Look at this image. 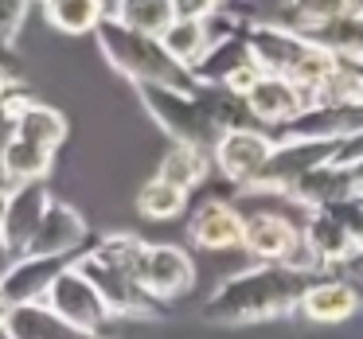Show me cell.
<instances>
[{
  "mask_svg": "<svg viewBox=\"0 0 363 339\" xmlns=\"http://www.w3.org/2000/svg\"><path fill=\"white\" fill-rule=\"evenodd\" d=\"M305 105H308V98L301 94L289 79H281V74H262V79L242 94V110L269 129L289 125Z\"/></svg>",
  "mask_w": 363,
  "mask_h": 339,
  "instance_id": "5bb4252c",
  "label": "cell"
},
{
  "mask_svg": "<svg viewBox=\"0 0 363 339\" xmlns=\"http://www.w3.org/2000/svg\"><path fill=\"white\" fill-rule=\"evenodd\" d=\"M12 133H20V137H28V141H35L40 149L55 152L59 144L67 141V117L55 110V105H43V102H35V98H32V102L16 113Z\"/></svg>",
  "mask_w": 363,
  "mask_h": 339,
  "instance_id": "7402d4cb",
  "label": "cell"
},
{
  "mask_svg": "<svg viewBox=\"0 0 363 339\" xmlns=\"http://www.w3.org/2000/svg\"><path fill=\"white\" fill-rule=\"evenodd\" d=\"M242 43L250 63L258 67L262 74H281L289 79L301 94H313L324 82V74L340 63L328 47H320L316 40L293 32V28L277 24V20H250L242 28Z\"/></svg>",
  "mask_w": 363,
  "mask_h": 339,
  "instance_id": "3957f363",
  "label": "cell"
},
{
  "mask_svg": "<svg viewBox=\"0 0 363 339\" xmlns=\"http://www.w3.org/2000/svg\"><path fill=\"white\" fill-rule=\"evenodd\" d=\"M98 51L106 55V63L118 74H125L133 86H172V90H196V74L188 67H180L157 35H141L133 28L118 24L113 16H102L94 28Z\"/></svg>",
  "mask_w": 363,
  "mask_h": 339,
  "instance_id": "277c9868",
  "label": "cell"
},
{
  "mask_svg": "<svg viewBox=\"0 0 363 339\" xmlns=\"http://www.w3.org/2000/svg\"><path fill=\"white\" fill-rule=\"evenodd\" d=\"M207 176H211V156H207V152L188 149V144H172V149L164 152V160H160L157 180L172 183L176 191L188 195V191H196Z\"/></svg>",
  "mask_w": 363,
  "mask_h": 339,
  "instance_id": "603a6c76",
  "label": "cell"
},
{
  "mask_svg": "<svg viewBox=\"0 0 363 339\" xmlns=\"http://www.w3.org/2000/svg\"><path fill=\"white\" fill-rule=\"evenodd\" d=\"M9 308H12V304H9L4 297H0V328H4V320H9Z\"/></svg>",
  "mask_w": 363,
  "mask_h": 339,
  "instance_id": "4dcf8cb0",
  "label": "cell"
},
{
  "mask_svg": "<svg viewBox=\"0 0 363 339\" xmlns=\"http://www.w3.org/2000/svg\"><path fill=\"white\" fill-rule=\"evenodd\" d=\"M359 0H285L281 12H277V24L293 28L301 35H316L320 28L336 24L344 16H359Z\"/></svg>",
  "mask_w": 363,
  "mask_h": 339,
  "instance_id": "e0dca14e",
  "label": "cell"
},
{
  "mask_svg": "<svg viewBox=\"0 0 363 339\" xmlns=\"http://www.w3.org/2000/svg\"><path fill=\"white\" fill-rule=\"evenodd\" d=\"M71 265V258H40V253H20L9 265L0 269V297L9 304H32L43 300L48 285L55 281L63 269Z\"/></svg>",
  "mask_w": 363,
  "mask_h": 339,
  "instance_id": "7c38bea8",
  "label": "cell"
},
{
  "mask_svg": "<svg viewBox=\"0 0 363 339\" xmlns=\"http://www.w3.org/2000/svg\"><path fill=\"white\" fill-rule=\"evenodd\" d=\"M43 16L59 32L82 35V32H94L98 20L106 16V0H43Z\"/></svg>",
  "mask_w": 363,
  "mask_h": 339,
  "instance_id": "d4e9b609",
  "label": "cell"
},
{
  "mask_svg": "<svg viewBox=\"0 0 363 339\" xmlns=\"http://www.w3.org/2000/svg\"><path fill=\"white\" fill-rule=\"evenodd\" d=\"M51 160H55V152L40 149L35 141H28V137H20V133H12L9 141L0 144V176L9 183L48 180Z\"/></svg>",
  "mask_w": 363,
  "mask_h": 339,
  "instance_id": "d6986e66",
  "label": "cell"
},
{
  "mask_svg": "<svg viewBox=\"0 0 363 339\" xmlns=\"http://www.w3.org/2000/svg\"><path fill=\"white\" fill-rule=\"evenodd\" d=\"M48 207H51L48 180L12 183V191H4V207H0V250L9 258H20Z\"/></svg>",
  "mask_w": 363,
  "mask_h": 339,
  "instance_id": "ba28073f",
  "label": "cell"
},
{
  "mask_svg": "<svg viewBox=\"0 0 363 339\" xmlns=\"http://www.w3.org/2000/svg\"><path fill=\"white\" fill-rule=\"evenodd\" d=\"M4 55H9V51H4V47H0V67H4Z\"/></svg>",
  "mask_w": 363,
  "mask_h": 339,
  "instance_id": "1f68e13d",
  "label": "cell"
},
{
  "mask_svg": "<svg viewBox=\"0 0 363 339\" xmlns=\"http://www.w3.org/2000/svg\"><path fill=\"white\" fill-rule=\"evenodd\" d=\"M188 238L199 250H235L242 238V214L227 199H203L188 219Z\"/></svg>",
  "mask_w": 363,
  "mask_h": 339,
  "instance_id": "9a60e30c",
  "label": "cell"
},
{
  "mask_svg": "<svg viewBox=\"0 0 363 339\" xmlns=\"http://www.w3.org/2000/svg\"><path fill=\"white\" fill-rule=\"evenodd\" d=\"M157 40H160V47H164L176 63L191 71V67L203 59L207 43H211V32H207V20L203 16H176L172 24L157 35Z\"/></svg>",
  "mask_w": 363,
  "mask_h": 339,
  "instance_id": "44dd1931",
  "label": "cell"
},
{
  "mask_svg": "<svg viewBox=\"0 0 363 339\" xmlns=\"http://www.w3.org/2000/svg\"><path fill=\"white\" fill-rule=\"evenodd\" d=\"M308 105H324V110H359L363 105V74L359 59H340L324 82L308 94Z\"/></svg>",
  "mask_w": 363,
  "mask_h": 339,
  "instance_id": "ac0fdd59",
  "label": "cell"
},
{
  "mask_svg": "<svg viewBox=\"0 0 363 339\" xmlns=\"http://www.w3.org/2000/svg\"><path fill=\"white\" fill-rule=\"evenodd\" d=\"M176 4V16H211L223 0H172Z\"/></svg>",
  "mask_w": 363,
  "mask_h": 339,
  "instance_id": "f1b7e54d",
  "label": "cell"
},
{
  "mask_svg": "<svg viewBox=\"0 0 363 339\" xmlns=\"http://www.w3.org/2000/svg\"><path fill=\"white\" fill-rule=\"evenodd\" d=\"M43 304H48L63 323H71V328H79V331H106L113 323V316L106 312L102 297H98V292L90 289L86 277L74 273L71 265H67L63 273L48 285Z\"/></svg>",
  "mask_w": 363,
  "mask_h": 339,
  "instance_id": "30bf717a",
  "label": "cell"
},
{
  "mask_svg": "<svg viewBox=\"0 0 363 339\" xmlns=\"http://www.w3.org/2000/svg\"><path fill=\"white\" fill-rule=\"evenodd\" d=\"M110 16L141 35H160L176 20V4L172 0H118Z\"/></svg>",
  "mask_w": 363,
  "mask_h": 339,
  "instance_id": "cb8c5ba5",
  "label": "cell"
},
{
  "mask_svg": "<svg viewBox=\"0 0 363 339\" xmlns=\"http://www.w3.org/2000/svg\"><path fill=\"white\" fill-rule=\"evenodd\" d=\"M137 285H141L157 304H168V300L191 292V285H196V261L188 258L184 246L145 242L141 261H137Z\"/></svg>",
  "mask_w": 363,
  "mask_h": 339,
  "instance_id": "52a82bcc",
  "label": "cell"
},
{
  "mask_svg": "<svg viewBox=\"0 0 363 339\" xmlns=\"http://www.w3.org/2000/svg\"><path fill=\"white\" fill-rule=\"evenodd\" d=\"M71 269L86 277L90 289L102 297L106 312H110L113 320H160V316H164V304H157V300L137 285V277L129 273V269L98 258L90 246L71 258Z\"/></svg>",
  "mask_w": 363,
  "mask_h": 339,
  "instance_id": "5b68a950",
  "label": "cell"
},
{
  "mask_svg": "<svg viewBox=\"0 0 363 339\" xmlns=\"http://www.w3.org/2000/svg\"><path fill=\"white\" fill-rule=\"evenodd\" d=\"M86 219L74 211L71 203H59L51 199V207L43 211L40 226H35L32 242H28L24 253H40V258H74L86 242Z\"/></svg>",
  "mask_w": 363,
  "mask_h": 339,
  "instance_id": "8fae6325",
  "label": "cell"
},
{
  "mask_svg": "<svg viewBox=\"0 0 363 339\" xmlns=\"http://www.w3.org/2000/svg\"><path fill=\"white\" fill-rule=\"evenodd\" d=\"M145 113L152 125L176 144H188L211 156V144L227 129L242 125V98L227 94L219 86H196V90H172V86H137Z\"/></svg>",
  "mask_w": 363,
  "mask_h": 339,
  "instance_id": "6da1fadb",
  "label": "cell"
},
{
  "mask_svg": "<svg viewBox=\"0 0 363 339\" xmlns=\"http://www.w3.org/2000/svg\"><path fill=\"white\" fill-rule=\"evenodd\" d=\"M301 242V226H293L285 214L277 211H258V214H242V246L254 261H277L285 265V258L293 253V246Z\"/></svg>",
  "mask_w": 363,
  "mask_h": 339,
  "instance_id": "4fadbf2b",
  "label": "cell"
},
{
  "mask_svg": "<svg viewBox=\"0 0 363 339\" xmlns=\"http://www.w3.org/2000/svg\"><path fill=\"white\" fill-rule=\"evenodd\" d=\"M316 277L297 273L289 265L277 261H258L250 269H238L227 281H219V289L207 297V304L199 308L207 323H258V320H277L285 312H297L301 292L313 285Z\"/></svg>",
  "mask_w": 363,
  "mask_h": 339,
  "instance_id": "7a4b0ae2",
  "label": "cell"
},
{
  "mask_svg": "<svg viewBox=\"0 0 363 339\" xmlns=\"http://www.w3.org/2000/svg\"><path fill=\"white\" fill-rule=\"evenodd\" d=\"M355 308H359V297L340 277H316L297 300V312L313 323H344Z\"/></svg>",
  "mask_w": 363,
  "mask_h": 339,
  "instance_id": "2e32d148",
  "label": "cell"
},
{
  "mask_svg": "<svg viewBox=\"0 0 363 339\" xmlns=\"http://www.w3.org/2000/svg\"><path fill=\"white\" fill-rule=\"evenodd\" d=\"M274 152V133L250 125H235L211 144V168H219L223 180H230L238 191L258 176V168Z\"/></svg>",
  "mask_w": 363,
  "mask_h": 339,
  "instance_id": "9c48e42d",
  "label": "cell"
},
{
  "mask_svg": "<svg viewBox=\"0 0 363 339\" xmlns=\"http://www.w3.org/2000/svg\"><path fill=\"white\" fill-rule=\"evenodd\" d=\"M0 207H4V188H0Z\"/></svg>",
  "mask_w": 363,
  "mask_h": 339,
  "instance_id": "836d02e7",
  "label": "cell"
},
{
  "mask_svg": "<svg viewBox=\"0 0 363 339\" xmlns=\"http://www.w3.org/2000/svg\"><path fill=\"white\" fill-rule=\"evenodd\" d=\"M0 339H12V335H9V331H4V328H0Z\"/></svg>",
  "mask_w": 363,
  "mask_h": 339,
  "instance_id": "d6a6232c",
  "label": "cell"
},
{
  "mask_svg": "<svg viewBox=\"0 0 363 339\" xmlns=\"http://www.w3.org/2000/svg\"><path fill=\"white\" fill-rule=\"evenodd\" d=\"M16 90H24V86H20V79H16V74H9L4 67H0V102H4L9 94H16Z\"/></svg>",
  "mask_w": 363,
  "mask_h": 339,
  "instance_id": "f546056e",
  "label": "cell"
},
{
  "mask_svg": "<svg viewBox=\"0 0 363 339\" xmlns=\"http://www.w3.org/2000/svg\"><path fill=\"white\" fill-rule=\"evenodd\" d=\"M4 331H9L12 339H67L71 331H79V328L63 323L48 304H43V300H32V304H12L9 308Z\"/></svg>",
  "mask_w": 363,
  "mask_h": 339,
  "instance_id": "ffe728a7",
  "label": "cell"
},
{
  "mask_svg": "<svg viewBox=\"0 0 363 339\" xmlns=\"http://www.w3.org/2000/svg\"><path fill=\"white\" fill-rule=\"evenodd\" d=\"M28 8H32V0H0V47L12 51L16 43L20 28L28 20Z\"/></svg>",
  "mask_w": 363,
  "mask_h": 339,
  "instance_id": "4316f807",
  "label": "cell"
},
{
  "mask_svg": "<svg viewBox=\"0 0 363 339\" xmlns=\"http://www.w3.org/2000/svg\"><path fill=\"white\" fill-rule=\"evenodd\" d=\"M258 79H262V71H258V67L250 63V59H242V63H238L235 71H227V79L219 82V90H227V94L242 98V94H246V90H250V86H254V82H258Z\"/></svg>",
  "mask_w": 363,
  "mask_h": 339,
  "instance_id": "83f0119b",
  "label": "cell"
},
{
  "mask_svg": "<svg viewBox=\"0 0 363 339\" xmlns=\"http://www.w3.org/2000/svg\"><path fill=\"white\" fill-rule=\"evenodd\" d=\"M137 207H141L145 219H176V214L188 207V195L176 191L172 183H164V180H149L141 188V195H137Z\"/></svg>",
  "mask_w": 363,
  "mask_h": 339,
  "instance_id": "484cf974",
  "label": "cell"
},
{
  "mask_svg": "<svg viewBox=\"0 0 363 339\" xmlns=\"http://www.w3.org/2000/svg\"><path fill=\"white\" fill-rule=\"evenodd\" d=\"M301 238L313 250V258L320 261V269L355 261L363 250L359 203H336V207H316V211H308Z\"/></svg>",
  "mask_w": 363,
  "mask_h": 339,
  "instance_id": "8992f818",
  "label": "cell"
}]
</instances>
